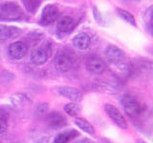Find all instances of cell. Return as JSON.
I'll return each mask as SVG.
<instances>
[{"mask_svg": "<svg viewBox=\"0 0 153 143\" xmlns=\"http://www.w3.org/2000/svg\"><path fill=\"white\" fill-rule=\"evenodd\" d=\"M102 143H113L111 140L107 139V138H102Z\"/></svg>", "mask_w": 153, "mask_h": 143, "instance_id": "7402d4cb", "label": "cell"}, {"mask_svg": "<svg viewBox=\"0 0 153 143\" xmlns=\"http://www.w3.org/2000/svg\"><path fill=\"white\" fill-rule=\"evenodd\" d=\"M54 65L56 70L60 72H67L72 67V59L68 55L64 54V52H59L55 57Z\"/></svg>", "mask_w": 153, "mask_h": 143, "instance_id": "ba28073f", "label": "cell"}, {"mask_svg": "<svg viewBox=\"0 0 153 143\" xmlns=\"http://www.w3.org/2000/svg\"><path fill=\"white\" fill-rule=\"evenodd\" d=\"M57 93L61 97H63L67 99H70L73 102H79L82 99V94L78 89L70 87V86H60L57 88Z\"/></svg>", "mask_w": 153, "mask_h": 143, "instance_id": "8992f818", "label": "cell"}, {"mask_svg": "<svg viewBox=\"0 0 153 143\" xmlns=\"http://www.w3.org/2000/svg\"><path fill=\"white\" fill-rule=\"evenodd\" d=\"M104 110L106 114L110 117V119H111L119 128L123 129V130H126V129L128 128V124H127L126 117L123 116L122 112L120 111L117 107H115L112 104H105Z\"/></svg>", "mask_w": 153, "mask_h": 143, "instance_id": "3957f363", "label": "cell"}, {"mask_svg": "<svg viewBox=\"0 0 153 143\" xmlns=\"http://www.w3.org/2000/svg\"><path fill=\"white\" fill-rule=\"evenodd\" d=\"M120 103H121L126 114H128L129 116L133 118L141 116L146 109L145 105L136 97H134V95L130 94H123L121 99H120Z\"/></svg>", "mask_w": 153, "mask_h": 143, "instance_id": "6da1fadb", "label": "cell"}, {"mask_svg": "<svg viewBox=\"0 0 153 143\" xmlns=\"http://www.w3.org/2000/svg\"><path fill=\"white\" fill-rule=\"evenodd\" d=\"M31 61L33 64L35 65H43L46 63V61L49 58V55L46 52V51L43 48H37V49L33 50L31 54Z\"/></svg>", "mask_w": 153, "mask_h": 143, "instance_id": "4fadbf2b", "label": "cell"}, {"mask_svg": "<svg viewBox=\"0 0 153 143\" xmlns=\"http://www.w3.org/2000/svg\"><path fill=\"white\" fill-rule=\"evenodd\" d=\"M48 126L52 129H59L66 125V118L57 112H52L47 116Z\"/></svg>", "mask_w": 153, "mask_h": 143, "instance_id": "30bf717a", "label": "cell"}, {"mask_svg": "<svg viewBox=\"0 0 153 143\" xmlns=\"http://www.w3.org/2000/svg\"><path fill=\"white\" fill-rule=\"evenodd\" d=\"M64 111L70 116H76L80 111V108L76 102H70L64 106Z\"/></svg>", "mask_w": 153, "mask_h": 143, "instance_id": "ac0fdd59", "label": "cell"}, {"mask_svg": "<svg viewBox=\"0 0 153 143\" xmlns=\"http://www.w3.org/2000/svg\"><path fill=\"white\" fill-rule=\"evenodd\" d=\"M21 31L16 27L0 25V41H5L11 38H14L20 35Z\"/></svg>", "mask_w": 153, "mask_h": 143, "instance_id": "7c38bea8", "label": "cell"}, {"mask_svg": "<svg viewBox=\"0 0 153 143\" xmlns=\"http://www.w3.org/2000/svg\"><path fill=\"white\" fill-rule=\"evenodd\" d=\"M23 17V10L16 2L10 1L0 3V20L14 21L20 20Z\"/></svg>", "mask_w": 153, "mask_h": 143, "instance_id": "7a4b0ae2", "label": "cell"}, {"mask_svg": "<svg viewBox=\"0 0 153 143\" xmlns=\"http://www.w3.org/2000/svg\"><path fill=\"white\" fill-rule=\"evenodd\" d=\"M105 56H106V58L109 62L116 64L123 59L124 54L123 51L120 49V48L114 45H109L106 48V50H105Z\"/></svg>", "mask_w": 153, "mask_h": 143, "instance_id": "9c48e42d", "label": "cell"}, {"mask_svg": "<svg viewBox=\"0 0 153 143\" xmlns=\"http://www.w3.org/2000/svg\"><path fill=\"white\" fill-rule=\"evenodd\" d=\"M72 43H73L74 47L76 48V49L86 50L91 45V38L87 33H79V35H76L73 38Z\"/></svg>", "mask_w": 153, "mask_h": 143, "instance_id": "5bb4252c", "label": "cell"}, {"mask_svg": "<svg viewBox=\"0 0 153 143\" xmlns=\"http://www.w3.org/2000/svg\"><path fill=\"white\" fill-rule=\"evenodd\" d=\"M24 4L28 10H30L31 12H33V10H36L38 2H36V0H23Z\"/></svg>", "mask_w": 153, "mask_h": 143, "instance_id": "ffe728a7", "label": "cell"}, {"mask_svg": "<svg viewBox=\"0 0 153 143\" xmlns=\"http://www.w3.org/2000/svg\"><path fill=\"white\" fill-rule=\"evenodd\" d=\"M117 13L120 16H121L124 21H126L127 23L131 24L133 26H136V21H135V17H134L132 14L127 12L126 10H123V9H117Z\"/></svg>", "mask_w": 153, "mask_h": 143, "instance_id": "e0dca14e", "label": "cell"}, {"mask_svg": "<svg viewBox=\"0 0 153 143\" xmlns=\"http://www.w3.org/2000/svg\"><path fill=\"white\" fill-rule=\"evenodd\" d=\"M59 15V10L56 5H46L43 8L41 16H40V23L42 25H49V24L56 21Z\"/></svg>", "mask_w": 153, "mask_h": 143, "instance_id": "277c9868", "label": "cell"}, {"mask_svg": "<svg viewBox=\"0 0 153 143\" xmlns=\"http://www.w3.org/2000/svg\"><path fill=\"white\" fill-rule=\"evenodd\" d=\"M137 143H147V142L145 141V140H143V139H141V138H140V139L137 140Z\"/></svg>", "mask_w": 153, "mask_h": 143, "instance_id": "603a6c76", "label": "cell"}, {"mask_svg": "<svg viewBox=\"0 0 153 143\" xmlns=\"http://www.w3.org/2000/svg\"><path fill=\"white\" fill-rule=\"evenodd\" d=\"M75 124L78 126L81 131L85 132L88 135H94L95 133V128L89 121H87L84 118L78 117L75 119Z\"/></svg>", "mask_w": 153, "mask_h": 143, "instance_id": "2e32d148", "label": "cell"}, {"mask_svg": "<svg viewBox=\"0 0 153 143\" xmlns=\"http://www.w3.org/2000/svg\"><path fill=\"white\" fill-rule=\"evenodd\" d=\"M151 23H152V26H153V17H152V20H151Z\"/></svg>", "mask_w": 153, "mask_h": 143, "instance_id": "cb8c5ba5", "label": "cell"}, {"mask_svg": "<svg viewBox=\"0 0 153 143\" xmlns=\"http://www.w3.org/2000/svg\"><path fill=\"white\" fill-rule=\"evenodd\" d=\"M75 27V22L74 19L70 16H63L61 17L59 22H57V32L61 35H67V33L71 32L73 31Z\"/></svg>", "mask_w": 153, "mask_h": 143, "instance_id": "8fae6325", "label": "cell"}, {"mask_svg": "<svg viewBox=\"0 0 153 143\" xmlns=\"http://www.w3.org/2000/svg\"><path fill=\"white\" fill-rule=\"evenodd\" d=\"M86 69L91 74H100L105 70V63L103 60L99 56H90L86 61Z\"/></svg>", "mask_w": 153, "mask_h": 143, "instance_id": "5b68a950", "label": "cell"}, {"mask_svg": "<svg viewBox=\"0 0 153 143\" xmlns=\"http://www.w3.org/2000/svg\"><path fill=\"white\" fill-rule=\"evenodd\" d=\"M48 111V104L46 102L39 103L36 108V114L37 116H40L42 114H44Z\"/></svg>", "mask_w": 153, "mask_h": 143, "instance_id": "d6986e66", "label": "cell"}, {"mask_svg": "<svg viewBox=\"0 0 153 143\" xmlns=\"http://www.w3.org/2000/svg\"><path fill=\"white\" fill-rule=\"evenodd\" d=\"M27 50L28 48L26 46L25 43H23L21 41H16L12 43L11 45L9 46V55L12 57L13 59L19 60L22 59L24 56L27 54Z\"/></svg>", "mask_w": 153, "mask_h": 143, "instance_id": "52a82bcc", "label": "cell"}, {"mask_svg": "<svg viewBox=\"0 0 153 143\" xmlns=\"http://www.w3.org/2000/svg\"><path fill=\"white\" fill-rule=\"evenodd\" d=\"M79 136V133L76 130H68L65 132H62L59 133L56 137L53 143H69L73 138Z\"/></svg>", "mask_w": 153, "mask_h": 143, "instance_id": "9a60e30c", "label": "cell"}, {"mask_svg": "<svg viewBox=\"0 0 153 143\" xmlns=\"http://www.w3.org/2000/svg\"><path fill=\"white\" fill-rule=\"evenodd\" d=\"M7 128H8L7 118L5 117V116L0 114V133H3L6 132Z\"/></svg>", "mask_w": 153, "mask_h": 143, "instance_id": "44dd1931", "label": "cell"}]
</instances>
